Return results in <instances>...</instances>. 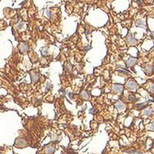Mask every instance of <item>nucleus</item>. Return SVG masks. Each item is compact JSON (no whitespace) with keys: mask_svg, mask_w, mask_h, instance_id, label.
<instances>
[{"mask_svg":"<svg viewBox=\"0 0 154 154\" xmlns=\"http://www.w3.org/2000/svg\"><path fill=\"white\" fill-rule=\"evenodd\" d=\"M19 50H20V52H21L22 53H23V54H25V53H26L27 51L29 50V46L27 42H22V43L19 45Z\"/></svg>","mask_w":154,"mask_h":154,"instance_id":"1","label":"nucleus"},{"mask_svg":"<svg viewBox=\"0 0 154 154\" xmlns=\"http://www.w3.org/2000/svg\"><path fill=\"white\" fill-rule=\"evenodd\" d=\"M152 69H153V66L152 65H147L144 69V72L146 75H150L152 74Z\"/></svg>","mask_w":154,"mask_h":154,"instance_id":"2","label":"nucleus"},{"mask_svg":"<svg viewBox=\"0 0 154 154\" xmlns=\"http://www.w3.org/2000/svg\"><path fill=\"white\" fill-rule=\"evenodd\" d=\"M112 89H113L114 92H116V93H123V85L115 84L112 86Z\"/></svg>","mask_w":154,"mask_h":154,"instance_id":"3","label":"nucleus"},{"mask_svg":"<svg viewBox=\"0 0 154 154\" xmlns=\"http://www.w3.org/2000/svg\"><path fill=\"white\" fill-rule=\"evenodd\" d=\"M126 87L130 89V90H135V89H137V83L134 82V81H130V82L127 83V86H126Z\"/></svg>","mask_w":154,"mask_h":154,"instance_id":"4","label":"nucleus"},{"mask_svg":"<svg viewBox=\"0 0 154 154\" xmlns=\"http://www.w3.org/2000/svg\"><path fill=\"white\" fill-rule=\"evenodd\" d=\"M136 63H137V59H135V58H133V57H130V59L128 60L126 64H127L128 67H132L133 66H134L135 64H136Z\"/></svg>","mask_w":154,"mask_h":154,"instance_id":"5","label":"nucleus"},{"mask_svg":"<svg viewBox=\"0 0 154 154\" xmlns=\"http://www.w3.org/2000/svg\"><path fill=\"white\" fill-rule=\"evenodd\" d=\"M16 144L18 147H23L26 145V141L23 139H18L16 140Z\"/></svg>","mask_w":154,"mask_h":154,"instance_id":"6","label":"nucleus"},{"mask_svg":"<svg viewBox=\"0 0 154 154\" xmlns=\"http://www.w3.org/2000/svg\"><path fill=\"white\" fill-rule=\"evenodd\" d=\"M31 79L32 82V83H35V82L38 80V79H39V75H38V73H35V72L31 73Z\"/></svg>","mask_w":154,"mask_h":154,"instance_id":"7","label":"nucleus"},{"mask_svg":"<svg viewBox=\"0 0 154 154\" xmlns=\"http://www.w3.org/2000/svg\"><path fill=\"white\" fill-rule=\"evenodd\" d=\"M116 107L117 108L118 110H123V109H125V104L123 103V102L121 101H119L117 102V103L116 104Z\"/></svg>","mask_w":154,"mask_h":154,"instance_id":"8","label":"nucleus"},{"mask_svg":"<svg viewBox=\"0 0 154 154\" xmlns=\"http://www.w3.org/2000/svg\"><path fill=\"white\" fill-rule=\"evenodd\" d=\"M128 42H129V43H130V45H136L137 41V39L135 38H133L132 35H129V36H128Z\"/></svg>","mask_w":154,"mask_h":154,"instance_id":"9","label":"nucleus"},{"mask_svg":"<svg viewBox=\"0 0 154 154\" xmlns=\"http://www.w3.org/2000/svg\"><path fill=\"white\" fill-rule=\"evenodd\" d=\"M54 151H55V148L53 146H48L46 149V152L47 154L53 153V152H54Z\"/></svg>","mask_w":154,"mask_h":154,"instance_id":"10","label":"nucleus"},{"mask_svg":"<svg viewBox=\"0 0 154 154\" xmlns=\"http://www.w3.org/2000/svg\"><path fill=\"white\" fill-rule=\"evenodd\" d=\"M80 95L81 96H82V98H83L84 100H89V96L86 91H82Z\"/></svg>","mask_w":154,"mask_h":154,"instance_id":"11","label":"nucleus"},{"mask_svg":"<svg viewBox=\"0 0 154 154\" xmlns=\"http://www.w3.org/2000/svg\"><path fill=\"white\" fill-rule=\"evenodd\" d=\"M128 100H129V101L130 102H136L137 100V99L135 97V96H133V95H129V96H128Z\"/></svg>","mask_w":154,"mask_h":154,"instance_id":"12","label":"nucleus"},{"mask_svg":"<svg viewBox=\"0 0 154 154\" xmlns=\"http://www.w3.org/2000/svg\"><path fill=\"white\" fill-rule=\"evenodd\" d=\"M136 25H137V26H143L145 23L141 20V19H138L137 22H136Z\"/></svg>","mask_w":154,"mask_h":154,"instance_id":"13","label":"nucleus"},{"mask_svg":"<svg viewBox=\"0 0 154 154\" xmlns=\"http://www.w3.org/2000/svg\"><path fill=\"white\" fill-rule=\"evenodd\" d=\"M152 113V110H151V109H146L145 111H144V114L146 116H149Z\"/></svg>","mask_w":154,"mask_h":154,"instance_id":"14","label":"nucleus"},{"mask_svg":"<svg viewBox=\"0 0 154 154\" xmlns=\"http://www.w3.org/2000/svg\"><path fill=\"white\" fill-rule=\"evenodd\" d=\"M149 89L151 93H154V84L153 83H150L149 85Z\"/></svg>","mask_w":154,"mask_h":154,"instance_id":"15","label":"nucleus"},{"mask_svg":"<svg viewBox=\"0 0 154 154\" xmlns=\"http://www.w3.org/2000/svg\"><path fill=\"white\" fill-rule=\"evenodd\" d=\"M46 15L49 19H51V17H52V12H51L50 10H46Z\"/></svg>","mask_w":154,"mask_h":154,"instance_id":"16","label":"nucleus"},{"mask_svg":"<svg viewBox=\"0 0 154 154\" xmlns=\"http://www.w3.org/2000/svg\"><path fill=\"white\" fill-rule=\"evenodd\" d=\"M42 55L43 56H46L49 55V53H48V51L47 49H43V50L42 51Z\"/></svg>","mask_w":154,"mask_h":154,"instance_id":"17","label":"nucleus"},{"mask_svg":"<svg viewBox=\"0 0 154 154\" xmlns=\"http://www.w3.org/2000/svg\"><path fill=\"white\" fill-rule=\"evenodd\" d=\"M137 106L138 107V109H142L145 108L146 105H145V104H144V103H143V104H139V105H137Z\"/></svg>","mask_w":154,"mask_h":154,"instance_id":"18","label":"nucleus"},{"mask_svg":"<svg viewBox=\"0 0 154 154\" xmlns=\"http://www.w3.org/2000/svg\"><path fill=\"white\" fill-rule=\"evenodd\" d=\"M117 71H118V72H122V73H125V74H126V72H127L126 71V69H117Z\"/></svg>","mask_w":154,"mask_h":154,"instance_id":"19","label":"nucleus"},{"mask_svg":"<svg viewBox=\"0 0 154 154\" xmlns=\"http://www.w3.org/2000/svg\"><path fill=\"white\" fill-rule=\"evenodd\" d=\"M46 87H47V89H49V90H50V89H52V87H53V86H52V85H51L50 82H48L47 83H46Z\"/></svg>","mask_w":154,"mask_h":154,"instance_id":"20","label":"nucleus"},{"mask_svg":"<svg viewBox=\"0 0 154 154\" xmlns=\"http://www.w3.org/2000/svg\"><path fill=\"white\" fill-rule=\"evenodd\" d=\"M149 130H154V123H151V125H150V126H149Z\"/></svg>","mask_w":154,"mask_h":154,"instance_id":"21","label":"nucleus"},{"mask_svg":"<svg viewBox=\"0 0 154 154\" xmlns=\"http://www.w3.org/2000/svg\"><path fill=\"white\" fill-rule=\"evenodd\" d=\"M135 1H136V2H137V3H138V4H142L143 3V0H135Z\"/></svg>","mask_w":154,"mask_h":154,"instance_id":"22","label":"nucleus"},{"mask_svg":"<svg viewBox=\"0 0 154 154\" xmlns=\"http://www.w3.org/2000/svg\"><path fill=\"white\" fill-rule=\"evenodd\" d=\"M23 23H21L19 25V26H18V29H21L22 27H23Z\"/></svg>","mask_w":154,"mask_h":154,"instance_id":"23","label":"nucleus"},{"mask_svg":"<svg viewBox=\"0 0 154 154\" xmlns=\"http://www.w3.org/2000/svg\"><path fill=\"white\" fill-rule=\"evenodd\" d=\"M68 95H69V97L70 99L73 98V97H72V93H70L69 92V93H68Z\"/></svg>","mask_w":154,"mask_h":154,"instance_id":"24","label":"nucleus"},{"mask_svg":"<svg viewBox=\"0 0 154 154\" xmlns=\"http://www.w3.org/2000/svg\"><path fill=\"white\" fill-rule=\"evenodd\" d=\"M134 152L135 154H143L142 152H140V151H134V152Z\"/></svg>","mask_w":154,"mask_h":154,"instance_id":"25","label":"nucleus"},{"mask_svg":"<svg viewBox=\"0 0 154 154\" xmlns=\"http://www.w3.org/2000/svg\"><path fill=\"white\" fill-rule=\"evenodd\" d=\"M93 112H94V109H89V113H92Z\"/></svg>","mask_w":154,"mask_h":154,"instance_id":"26","label":"nucleus"},{"mask_svg":"<svg viewBox=\"0 0 154 154\" xmlns=\"http://www.w3.org/2000/svg\"><path fill=\"white\" fill-rule=\"evenodd\" d=\"M152 36L154 37V32H152Z\"/></svg>","mask_w":154,"mask_h":154,"instance_id":"27","label":"nucleus"},{"mask_svg":"<svg viewBox=\"0 0 154 154\" xmlns=\"http://www.w3.org/2000/svg\"><path fill=\"white\" fill-rule=\"evenodd\" d=\"M153 54H154V53H153Z\"/></svg>","mask_w":154,"mask_h":154,"instance_id":"28","label":"nucleus"}]
</instances>
